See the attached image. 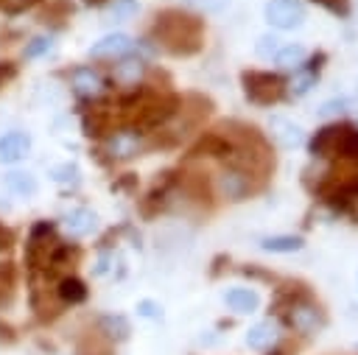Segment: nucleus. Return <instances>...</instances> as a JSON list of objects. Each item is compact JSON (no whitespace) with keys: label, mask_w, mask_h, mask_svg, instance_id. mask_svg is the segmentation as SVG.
Instances as JSON below:
<instances>
[{"label":"nucleus","mask_w":358,"mask_h":355,"mask_svg":"<svg viewBox=\"0 0 358 355\" xmlns=\"http://www.w3.org/2000/svg\"><path fill=\"white\" fill-rule=\"evenodd\" d=\"M151 36L157 48H165L173 56H187L199 50L201 42V22L182 11H162L154 17Z\"/></svg>","instance_id":"nucleus-1"},{"label":"nucleus","mask_w":358,"mask_h":355,"mask_svg":"<svg viewBox=\"0 0 358 355\" xmlns=\"http://www.w3.org/2000/svg\"><path fill=\"white\" fill-rule=\"evenodd\" d=\"M313 157H344L358 159V129L352 126H324L310 140Z\"/></svg>","instance_id":"nucleus-2"},{"label":"nucleus","mask_w":358,"mask_h":355,"mask_svg":"<svg viewBox=\"0 0 358 355\" xmlns=\"http://www.w3.org/2000/svg\"><path fill=\"white\" fill-rule=\"evenodd\" d=\"M148 148V140H145V131L134 129V126H117V129H109L103 137H101V154H106L109 162H126V159H134L140 157L143 151Z\"/></svg>","instance_id":"nucleus-3"},{"label":"nucleus","mask_w":358,"mask_h":355,"mask_svg":"<svg viewBox=\"0 0 358 355\" xmlns=\"http://www.w3.org/2000/svg\"><path fill=\"white\" fill-rule=\"evenodd\" d=\"M67 87L70 92L81 101V103H95V101H103L109 87H106V78L98 67L92 64H76L70 67L67 73Z\"/></svg>","instance_id":"nucleus-4"},{"label":"nucleus","mask_w":358,"mask_h":355,"mask_svg":"<svg viewBox=\"0 0 358 355\" xmlns=\"http://www.w3.org/2000/svg\"><path fill=\"white\" fill-rule=\"evenodd\" d=\"M282 92H285V84H282L280 75L263 73V70L243 73V95H246V101H252L257 106H268V103L280 101Z\"/></svg>","instance_id":"nucleus-5"},{"label":"nucleus","mask_w":358,"mask_h":355,"mask_svg":"<svg viewBox=\"0 0 358 355\" xmlns=\"http://www.w3.org/2000/svg\"><path fill=\"white\" fill-rule=\"evenodd\" d=\"M34 151V134L28 129H6L0 131V165L17 168Z\"/></svg>","instance_id":"nucleus-6"},{"label":"nucleus","mask_w":358,"mask_h":355,"mask_svg":"<svg viewBox=\"0 0 358 355\" xmlns=\"http://www.w3.org/2000/svg\"><path fill=\"white\" fill-rule=\"evenodd\" d=\"M263 14L266 22L277 31H294L305 22V6L299 0H268Z\"/></svg>","instance_id":"nucleus-7"},{"label":"nucleus","mask_w":358,"mask_h":355,"mask_svg":"<svg viewBox=\"0 0 358 355\" xmlns=\"http://www.w3.org/2000/svg\"><path fill=\"white\" fill-rule=\"evenodd\" d=\"M134 45H137V42H134L129 34L115 31V34H106V36H101L98 42H92L90 50H87V56L95 59V61H117V59L129 56V53L134 50Z\"/></svg>","instance_id":"nucleus-8"},{"label":"nucleus","mask_w":358,"mask_h":355,"mask_svg":"<svg viewBox=\"0 0 358 355\" xmlns=\"http://www.w3.org/2000/svg\"><path fill=\"white\" fill-rule=\"evenodd\" d=\"M215 190L227 198V201H241L249 196L252 190V173L246 168L238 165H227L224 171H218L215 176Z\"/></svg>","instance_id":"nucleus-9"},{"label":"nucleus","mask_w":358,"mask_h":355,"mask_svg":"<svg viewBox=\"0 0 358 355\" xmlns=\"http://www.w3.org/2000/svg\"><path fill=\"white\" fill-rule=\"evenodd\" d=\"M285 319H288V324H291L299 335H313V333L324 324V316H322L319 305L310 302V299H296V302H291Z\"/></svg>","instance_id":"nucleus-10"},{"label":"nucleus","mask_w":358,"mask_h":355,"mask_svg":"<svg viewBox=\"0 0 358 355\" xmlns=\"http://www.w3.org/2000/svg\"><path fill=\"white\" fill-rule=\"evenodd\" d=\"M67 238L78 240V238H90L98 229V212L90 207H70L62 212V218L56 221Z\"/></svg>","instance_id":"nucleus-11"},{"label":"nucleus","mask_w":358,"mask_h":355,"mask_svg":"<svg viewBox=\"0 0 358 355\" xmlns=\"http://www.w3.org/2000/svg\"><path fill=\"white\" fill-rule=\"evenodd\" d=\"M145 73H148L145 59L143 56H134V53H129V56H123V59H117L112 64V81L120 89H137V87H143Z\"/></svg>","instance_id":"nucleus-12"},{"label":"nucleus","mask_w":358,"mask_h":355,"mask_svg":"<svg viewBox=\"0 0 358 355\" xmlns=\"http://www.w3.org/2000/svg\"><path fill=\"white\" fill-rule=\"evenodd\" d=\"M53 296H56L59 305H64V307H76V305L87 302L90 288H87V282H84L78 274L70 271V274L56 277V282H53Z\"/></svg>","instance_id":"nucleus-13"},{"label":"nucleus","mask_w":358,"mask_h":355,"mask_svg":"<svg viewBox=\"0 0 358 355\" xmlns=\"http://www.w3.org/2000/svg\"><path fill=\"white\" fill-rule=\"evenodd\" d=\"M0 184L8 196H17V198H34L39 193V179L36 173L25 171V168H8L3 176H0Z\"/></svg>","instance_id":"nucleus-14"},{"label":"nucleus","mask_w":358,"mask_h":355,"mask_svg":"<svg viewBox=\"0 0 358 355\" xmlns=\"http://www.w3.org/2000/svg\"><path fill=\"white\" fill-rule=\"evenodd\" d=\"M268 131H271V137H274L282 148H296V145L305 143V131H302V126H296L294 120L280 117V115L268 117Z\"/></svg>","instance_id":"nucleus-15"},{"label":"nucleus","mask_w":358,"mask_h":355,"mask_svg":"<svg viewBox=\"0 0 358 355\" xmlns=\"http://www.w3.org/2000/svg\"><path fill=\"white\" fill-rule=\"evenodd\" d=\"M56 48V34L53 31H39L34 36H28L22 42V59L25 61H39V59H48Z\"/></svg>","instance_id":"nucleus-16"},{"label":"nucleus","mask_w":358,"mask_h":355,"mask_svg":"<svg viewBox=\"0 0 358 355\" xmlns=\"http://www.w3.org/2000/svg\"><path fill=\"white\" fill-rule=\"evenodd\" d=\"M224 302L232 313L246 316L260 307V294L255 288H229V291H224Z\"/></svg>","instance_id":"nucleus-17"},{"label":"nucleus","mask_w":358,"mask_h":355,"mask_svg":"<svg viewBox=\"0 0 358 355\" xmlns=\"http://www.w3.org/2000/svg\"><path fill=\"white\" fill-rule=\"evenodd\" d=\"M48 176L56 187H62L64 193H73L81 187V168L76 162H56L48 168Z\"/></svg>","instance_id":"nucleus-18"},{"label":"nucleus","mask_w":358,"mask_h":355,"mask_svg":"<svg viewBox=\"0 0 358 355\" xmlns=\"http://www.w3.org/2000/svg\"><path fill=\"white\" fill-rule=\"evenodd\" d=\"M129 333H131V327L123 313H103L98 319V335H103L106 341H126Z\"/></svg>","instance_id":"nucleus-19"},{"label":"nucleus","mask_w":358,"mask_h":355,"mask_svg":"<svg viewBox=\"0 0 358 355\" xmlns=\"http://www.w3.org/2000/svg\"><path fill=\"white\" fill-rule=\"evenodd\" d=\"M277 341V327L274 321H257L255 327H249L246 333V347L249 349H268Z\"/></svg>","instance_id":"nucleus-20"},{"label":"nucleus","mask_w":358,"mask_h":355,"mask_svg":"<svg viewBox=\"0 0 358 355\" xmlns=\"http://www.w3.org/2000/svg\"><path fill=\"white\" fill-rule=\"evenodd\" d=\"M302 246H305V240L299 235H271V238L260 240V249L271 252V254H291V252H299Z\"/></svg>","instance_id":"nucleus-21"},{"label":"nucleus","mask_w":358,"mask_h":355,"mask_svg":"<svg viewBox=\"0 0 358 355\" xmlns=\"http://www.w3.org/2000/svg\"><path fill=\"white\" fill-rule=\"evenodd\" d=\"M330 204H333L341 215H350L352 221H358V184L341 187V190L330 198Z\"/></svg>","instance_id":"nucleus-22"},{"label":"nucleus","mask_w":358,"mask_h":355,"mask_svg":"<svg viewBox=\"0 0 358 355\" xmlns=\"http://www.w3.org/2000/svg\"><path fill=\"white\" fill-rule=\"evenodd\" d=\"M17 288V268L11 260H0V310L11 305Z\"/></svg>","instance_id":"nucleus-23"},{"label":"nucleus","mask_w":358,"mask_h":355,"mask_svg":"<svg viewBox=\"0 0 358 355\" xmlns=\"http://www.w3.org/2000/svg\"><path fill=\"white\" fill-rule=\"evenodd\" d=\"M302 59H305V48H302V45H296V42H288V45H282V48L277 50V56H274L277 67H282V70L302 64Z\"/></svg>","instance_id":"nucleus-24"},{"label":"nucleus","mask_w":358,"mask_h":355,"mask_svg":"<svg viewBox=\"0 0 358 355\" xmlns=\"http://www.w3.org/2000/svg\"><path fill=\"white\" fill-rule=\"evenodd\" d=\"M106 8H109V17L115 22H126L140 11V0H109Z\"/></svg>","instance_id":"nucleus-25"},{"label":"nucleus","mask_w":358,"mask_h":355,"mask_svg":"<svg viewBox=\"0 0 358 355\" xmlns=\"http://www.w3.org/2000/svg\"><path fill=\"white\" fill-rule=\"evenodd\" d=\"M310 87H316V73L313 70H302V73H296L294 78H291V84H288V89H291V95H308L310 92Z\"/></svg>","instance_id":"nucleus-26"},{"label":"nucleus","mask_w":358,"mask_h":355,"mask_svg":"<svg viewBox=\"0 0 358 355\" xmlns=\"http://www.w3.org/2000/svg\"><path fill=\"white\" fill-rule=\"evenodd\" d=\"M282 48V42L274 36V34H263L260 39H257V56H263V59H274L277 56V50Z\"/></svg>","instance_id":"nucleus-27"},{"label":"nucleus","mask_w":358,"mask_h":355,"mask_svg":"<svg viewBox=\"0 0 358 355\" xmlns=\"http://www.w3.org/2000/svg\"><path fill=\"white\" fill-rule=\"evenodd\" d=\"M39 0H0V11L8 14V17H17V14H25L36 6Z\"/></svg>","instance_id":"nucleus-28"},{"label":"nucleus","mask_w":358,"mask_h":355,"mask_svg":"<svg viewBox=\"0 0 358 355\" xmlns=\"http://www.w3.org/2000/svg\"><path fill=\"white\" fill-rule=\"evenodd\" d=\"M347 109H350V101L347 98H330V101H324L319 106V115L322 117H336V115H344Z\"/></svg>","instance_id":"nucleus-29"},{"label":"nucleus","mask_w":358,"mask_h":355,"mask_svg":"<svg viewBox=\"0 0 358 355\" xmlns=\"http://www.w3.org/2000/svg\"><path fill=\"white\" fill-rule=\"evenodd\" d=\"M112 263H115V254L109 249H101L98 257H95V263H92V277H106L109 268H112Z\"/></svg>","instance_id":"nucleus-30"},{"label":"nucleus","mask_w":358,"mask_h":355,"mask_svg":"<svg viewBox=\"0 0 358 355\" xmlns=\"http://www.w3.org/2000/svg\"><path fill=\"white\" fill-rule=\"evenodd\" d=\"M137 316L151 319V321H159V319H162V305L154 302V299H140V302H137Z\"/></svg>","instance_id":"nucleus-31"},{"label":"nucleus","mask_w":358,"mask_h":355,"mask_svg":"<svg viewBox=\"0 0 358 355\" xmlns=\"http://www.w3.org/2000/svg\"><path fill=\"white\" fill-rule=\"evenodd\" d=\"M17 75H20L17 61H11V59H0V89H6Z\"/></svg>","instance_id":"nucleus-32"},{"label":"nucleus","mask_w":358,"mask_h":355,"mask_svg":"<svg viewBox=\"0 0 358 355\" xmlns=\"http://www.w3.org/2000/svg\"><path fill=\"white\" fill-rule=\"evenodd\" d=\"M14 243H17L14 229H11V226H6V224H3V218H0V252H8Z\"/></svg>","instance_id":"nucleus-33"},{"label":"nucleus","mask_w":358,"mask_h":355,"mask_svg":"<svg viewBox=\"0 0 358 355\" xmlns=\"http://www.w3.org/2000/svg\"><path fill=\"white\" fill-rule=\"evenodd\" d=\"M313 3L324 6V8L333 11V14H347V0H313Z\"/></svg>","instance_id":"nucleus-34"},{"label":"nucleus","mask_w":358,"mask_h":355,"mask_svg":"<svg viewBox=\"0 0 358 355\" xmlns=\"http://www.w3.org/2000/svg\"><path fill=\"white\" fill-rule=\"evenodd\" d=\"M3 338H11V327H6V324H0V341Z\"/></svg>","instance_id":"nucleus-35"},{"label":"nucleus","mask_w":358,"mask_h":355,"mask_svg":"<svg viewBox=\"0 0 358 355\" xmlns=\"http://www.w3.org/2000/svg\"><path fill=\"white\" fill-rule=\"evenodd\" d=\"M84 6H103V3H109V0H81Z\"/></svg>","instance_id":"nucleus-36"}]
</instances>
